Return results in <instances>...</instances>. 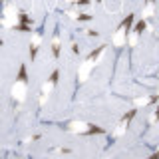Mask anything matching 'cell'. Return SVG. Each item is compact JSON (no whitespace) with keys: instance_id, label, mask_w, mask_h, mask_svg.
I'll return each instance as SVG.
<instances>
[{"instance_id":"9","label":"cell","mask_w":159,"mask_h":159,"mask_svg":"<svg viewBox=\"0 0 159 159\" xmlns=\"http://www.w3.org/2000/svg\"><path fill=\"white\" fill-rule=\"evenodd\" d=\"M38 46H40V34H36L34 36V42H32V46H30V58H36V52H38Z\"/></svg>"},{"instance_id":"13","label":"cell","mask_w":159,"mask_h":159,"mask_svg":"<svg viewBox=\"0 0 159 159\" xmlns=\"http://www.w3.org/2000/svg\"><path fill=\"white\" fill-rule=\"evenodd\" d=\"M153 10H155L153 2H147V4H145V10H143V18H149V16L153 14Z\"/></svg>"},{"instance_id":"12","label":"cell","mask_w":159,"mask_h":159,"mask_svg":"<svg viewBox=\"0 0 159 159\" xmlns=\"http://www.w3.org/2000/svg\"><path fill=\"white\" fill-rule=\"evenodd\" d=\"M18 82H28V74H26V66H24V64H22V66H20V72H18Z\"/></svg>"},{"instance_id":"11","label":"cell","mask_w":159,"mask_h":159,"mask_svg":"<svg viewBox=\"0 0 159 159\" xmlns=\"http://www.w3.org/2000/svg\"><path fill=\"white\" fill-rule=\"evenodd\" d=\"M153 102H155V96H151V98H135V106L137 107L147 106V103H153Z\"/></svg>"},{"instance_id":"8","label":"cell","mask_w":159,"mask_h":159,"mask_svg":"<svg viewBox=\"0 0 159 159\" xmlns=\"http://www.w3.org/2000/svg\"><path fill=\"white\" fill-rule=\"evenodd\" d=\"M106 48H107V46H106V44H103V46H99L98 50H93V52H92V54H89V56H88V60H89V62H96V64H98L99 56H102V54L106 52Z\"/></svg>"},{"instance_id":"14","label":"cell","mask_w":159,"mask_h":159,"mask_svg":"<svg viewBox=\"0 0 159 159\" xmlns=\"http://www.w3.org/2000/svg\"><path fill=\"white\" fill-rule=\"evenodd\" d=\"M137 36H139V34H135V32H129V38L125 40V42L129 44V46H135V44H137Z\"/></svg>"},{"instance_id":"1","label":"cell","mask_w":159,"mask_h":159,"mask_svg":"<svg viewBox=\"0 0 159 159\" xmlns=\"http://www.w3.org/2000/svg\"><path fill=\"white\" fill-rule=\"evenodd\" d=\"M66 131L70 133H80V135H93V133H103L102 127L92 125V123H82V121H72L66 125Z\"/></svg>"},{"instance_id":"6","label":"cell","mask_w":159,"mask_h":159,"mask_svg":"<svg viewBox=\"0 0 159 159\" xmlns=\"http://www.w3.org/2000/svg\"><path fill=\"white\" fill-rule=\"evenodd\" d=\"M92 68H93V62H89V60H86V62L80 66V70H78V80L80 82H86L89 72H92Z\"/></svg>"},{"instance_id":"16","label":"cell","mask_w":159,"mask_h":159,"mask_svg":"<svg viewBox=\"0 0 159 159\" xmlns=\"http://www.w3.org/2000/svg\"><path fill=\"white\" fill-rule=\"evenodd\" d=\"M155 121H157V113H155V111H153V113H151V116H149V123H155Z\"/></svg>"},{"instance_id":"10","label":"cell","mask_w":159,"mask_h":159,"mask_svg":"<svg viewBox=\"0 0 159 159\" xmlns=\"http://www.w3.org/2000/svg\"><path fill=\"white\" fill-rule=\"evenodd\" d=\"M52 54H54V58H58V56H60V36H58V34H54V42H52Z\"/></svg>"},{"instance_id":"4","label":"cell","mask_w":159,"mask_h":159,"mask_svg":"<svg viewBox=\"0 0 159 159\" xmlns=\"http://www.w3.org/2000/svg\"><path fill=\"white\" fill-rule=\"evenodd\" d=\"M135 116V109L133 111H129V113H125V116L121 117V121H119V125H117V129L113 131V135L116 137H119V135H123L125 133V129H127V125H129V121H131V117Z\"/></svg>"},{"instance_id":"5","label":"cell","mask_w":159,"mask_h":159,"mask_svg":"<svg viewBox=\"0 0 159 159\" xmlns=\"http://www.w3.org/2000/svg\"><path fill=\"white\" fill-rule=\"evenodd\" d=\"M58 78H60V72H58V70H54V72H52V76L48 78V82L44 84V88H42V96H48V93L52 92V88L58 84Z\"/></svg>"},{"instance_id":"19","label":"cell","mask_w":159,"mask_h":159,"mask_svg":"<svg viewBox=\"0 0 159 159\" xmlns=\"http://www.w3.org/2000/svg\"><path fill=\"white\" fill-rule=\"evenodd\" d=\"M0 46H2V40H0Z\"/></svg>"},{"instance_id":"17","label":"cell","mask_w":159,"mask_h":159,"mask_svg":"<svg viewBox=\"0 0 159 159\" xmlns=\"http://www.w3.org/2000/svg\"><path fill=\"white\" fill-rule=\"evenodd\" d=\"M78 20H92V16H89V14H80Z\"/></svg>"},{"instance_id":"15","label":"cell","mask_w":159,"mask_h":159,"mask_svg":"<svg viewBox=\"0 0 159 159\" xmlns=\"http://www.w3.org/2000/svg\"><path fill=\"white\" fill-rule=\"evenodd\" d=\"M145 28H147L145 20H141V22H137V24H135V30H133V32H135V34H141V32H143Z\"/></svg>"},{"instance_id":"7","label":"cell","mask_w":159,"mask_h":159,"mask_svg":"<svg viewBox=\"0 0 159 159\" xmlns=\"http://www.w3.org/2000/svg\"><path fill=\"white\" fill-rule=\"evenodd\" d=\"M127 30L123 28V26H119L117 28V32H116V36H113V44H116V46H123V44H125V40H127Z\"/></svg>"},{"instance_id":"2","label":"cell","mask_w":159,"mask_h":159,"mask_svg":"<svg viewBox=\"0 0 159 159\" xmlns=\"http://www.w3.org/2000/svg\"><path fill=\"white\" fill-rule=\"evenodd\" d=\"M0 24L2 26H8V28H14L18 24V10L16 6H6L4 10V18L0 20Z\"/></svg>"},{"instance_id":"18","label":"cell","mask_w":159,"mask_h":159,"mask_svg":"<svg viewBox=\"0 0 159 159\" xmlns=\"http://www.w3.org/2000/svg\"><path fill=\"white\" fill-rule=\"evenodd\" d=\"M145 2H153V0H145Z\"/></svg>"},{"instance_id":"3","label":"cell","mask_w":159,"mask_h":159,"mask_svg":"<svg viewBox=\"0 0 159 159\" xmlns=\"http://www.w3.org/2000/svg\"><path fill=\"white\" fill-rule=\"evenodd\" d=\"M26 86H28V82H14V86H12V98L16 99V102H24V98H26Z\"/></svg>"}]
</instances>
